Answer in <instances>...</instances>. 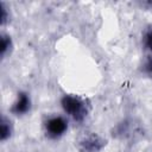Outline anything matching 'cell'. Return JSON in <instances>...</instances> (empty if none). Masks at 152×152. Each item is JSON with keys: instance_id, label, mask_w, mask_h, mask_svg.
Instances as JSON below:
<instances>
[{"instance_id": "6da1fadb", "label": "cell", "mask_w": 152, "mask_h": 152, "mask_svg": "<svg viewBox=\"0 0 152 152\" xmlns=\"http://www.w3.org/2000/svg\"><path fill=\"white\" fill-rule=\"evenodd\" d=\"M63 114L75 124H82L89 115V102L77 94H63L59 99Z\"/></svg>"}, {"instance_id": "7a4b0ae2", "label": "cell", "mask_w": 152, "mask_h": 152, "mask_svg": "<svg viewBox=\"0 0 152 152\" xmlns=\"http://www.w3.org/2000/svg\"><path fill=\"white\" fill-rule=\"evenodd\" d=\"M69 119L64 114H51L43 121V132L49 140H59L69 131Z\"/></svg>"}, {"instance_id": "3957f363", "label": "cell", "mask_w": 152, "mask_h": 152, "mask_svg": "<svg viewBox=\"0 0 152 152\" xmlns=\"http://www.w3.org/2000/svg\"><path fill=\"white\" fill-rule=\"evenodd\" d=\"M32 109V97L31 94L26 90H19L15 95L14 101L10 107V113L13 116L23 118L30 114Z\"/></svg>"}, {"instance_id": "277c9868", "label": "cell", "mask_w": 152, "mask_h": 152, "mask_svg": "<svg viewBox=\"0 0 152 152\" xmlns=\"http://www.w3.org/2000/svg\"><path fill=\"white\" fill-rule=\"evenodd\" d=\"M106 146V140L96 133L88 132L77 140L80 152H100Z\"/></svg>"}, {"instance_id": "5b68a950", "label": "cell", "mask_w": 152, "mask_h": 152, "mask_svg": "<svg viewBox=\"0 0 152 152\" xmlns=\"http://www.w3.org/2000/svg\"><path fill=\"white\" fill-rule=\"evenodd\" d=\"M13 133H14V125L11 118L2 115L0 121V141L5 144L6 141L11 140V138L13 137Z\"/></svg>"}, {"instance_id": "8992f818", "label": "cell", "mask_w": 152, "mask_h": 152, "mask_svg": "<svg viewBox=\"0 0 152 152\" xmlns=\"http://www.w3.org/2000/svg\"><path fill=\"white\" fill-rule=\"evenodd\" d=\"M13 49H14V43H13L12 36L6 32H2L1 38H0V57H1V59H6L7 57H10Z\"/></svg>"}, {"instance_id": "52a82bcc", "label": "cell", "mask_w": 152, "mask_h": 152, "mask_svg": "<svg viewBox=\"0 0 152 152\" xmlns=\"http://www.w3.org/2000/svg\"><path fill=\"white\" fill-rule=\"evenodd\" d=\"M141 46L146 53L152 55V25L146 26L141 33Z\"/></svg>"}, {"instance_id": "ba28073f", "label": "cell", "mask_w": 152, "mask_h": 152, "mask_svg": "<svg viewBox=\"0 0 152 152\" xmlns=\"http://www.w3.org/2000/svg\"><path fill=\"white\" fill-rule=\"evenodd\" d=\"M140 71L145 76L152 77V55H150V53L145 55V57L141 62V65H140Z\"/></svg>"}, {"instance_id": "9c48e42d", "label": "cell", "mask_w": 152, "mask_h": 152, "mask_svg": "<svg viewBox=\"0 0 152 152\" xmlns=\"http://www.w3.org/2000/svg\"><path fill=\"white\" fill-rule=\"evenodd\" d=\"M0 10H1V15H0V21H1V26H5L7 23L11 21V12L8 6L5 2L0 4Z\"/></svg>"}]
</instances>
